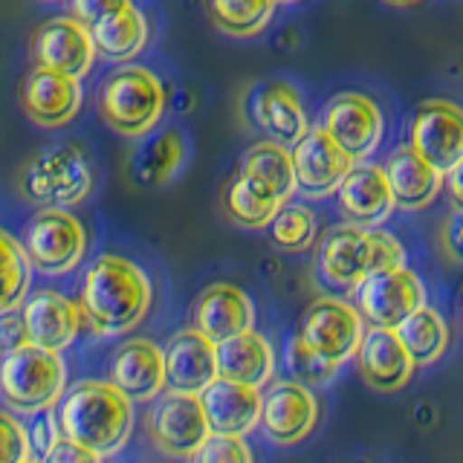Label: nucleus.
I'll list each match as a JSON object with an SVG mask.
<instances>
[{"label": "nucleus", "mask_w": 463, "mask_h": 463, "mask_svg": "<svg viewBox=\"0 0 463 463\" xmlns=\"http://www.w3.org/2000/svg\"><path fill=\"white\" fill-rule=\"evenodd\" d=\"M151 281L134 260L99 255L84 275L79 310L99 336H119L134 330L151 310Z\"/></svg>", "instance_id": "f257e3e1"}, {"label": "nucleus", "mask_w": 463, "mask_h": 463, "mask_svg": "<svg viewBox=\"0 0 463 463\" xmlns=\"http://www.w3.org/2000/svg\"><path fill=\"white\" fill-rule=\"evenodd\" d=\"M55 420L61 438L105 458L119 452L130 438L134 409L113 383H81L67 394Z\"/></svg>", "instance_id": "f03ea898"}, {"label": "nucleus", "mask_w": 463, "mask_h": 463, "mask_svg": "<svg viewBox=\"0 0 463 463\" xmlns=\"http://www.w3.org/2000/svg\"><path fill=\"white\" fill-rule=\"evenodd\" d=\"M405 252L394 235L383 229H362V226H336L327 232L318 252L322 275L342 289H356L362 279L373 272L402 267Z\"/></svg>", "instance_id": "7ed1b4c3"}, {"label": "nucleus", "mask_w": 463, "mask_h": 463, "mask_svg": "<svg viewBox=\"0 0 463 463\" xmlns=\"http://www.w3.org/2000/svg\"><path fill=\"white\" fill-rule=\"evenodd\" d=\"M96 171L79 145H52L35 154L18 174V194L43 209H67L93 192Z\"/></svg>", "instance_id": "20e7f679"}, {"label": "nucleus", "mask_w": 463, "mask_h": 463, "mask_svg": "<svg viewBox=\"0 0 463 463\" xmlns=\"http://www.w3.org/2000/svg\"><path fill=\"white\" fill-rule=\"evenodd\" d=\"M99 113L119 137H145L165 113V87L148 67L122 64L101 81Z\"/></svg>", "instance_id": "39448f33"}, {"label": "nucleus", "mask_w": 463, "mask_h": 463, "mask_svg": "<svg viewBox=\"0 0 463 463\" xmlns=\"http://www.w3.org/2000/svg\"><path fill=\"white\" fill-rule=\"evenodd\" d=\"M67 371L61 354L43 351L38 345H24L0 362V391L4 400L21 414H35L61 397Z\"/></svg>", "instance_id": "423d86ee"}, {"label": "nucleus", "mask_w": 463, "mask_h": 463, "mask_svg": "<svg viewBox=\"0 0 463 463\" xmlns=\"http://www.w3.org/2000/svg\"><path fill=\"white\" fill-rule=\"evenodd\" d=\"M21 246L33 269L43 275H67L81 264L87 252V232L67 209H41L26 223Z\"/></svg>", "instance_id": "0eeeda50"}, {"label": "nucleus", "mask_w": 463, "mask_h": 463, "mask_svg": "<svg viewBox=\"0 0 463 463\" xmlns=\"http://www.w3.org/2000/svg\"><path fill=\"white\" fill-rule=\"evenodd\" d=\"M362 336H365V330H362L359 310L330 296L316 298L304 310L298 325V339L333 365H342V362L356 356Z\"/></svg>", "instance_id": "6e6552de"}, {"label": "nucleus", "mask_w": 463, "mask_h": 463, "mask_svg": "<svg viewBox=\"0 0 463 463\" xmlns=\"http://www.w3.org/2000/svg\"><path fill=\"white\" fill-rule=\"evenodd\" d=\"M423 284L405 267L373 272L356 284V307L371 327L394 330L405 316L423 307Z\"/></svg>", "instance_id": "1a4fd4ad"}, {"label": "nucleus", "mask_w": 463, "mask_h": 463, "mask_svg": "<svg viewBox=\"0 0 463 463\" xmlns=\"http://www.w3.org/2000/svg\"><path fill=\"white\" fill-rule=\"evenodd\" d=\"M293 168H296V192L307 197H330L354 168L336 142L330 139L325 128H307L298 142H293Z\"/></svg>", "instance_id": "9d476101"}, {"label": "nucleus", "mask_w": 463, "mask_h": 463, "mask_svg": "<svg viewBox=\"0 0 463 463\" xmlns=\"http://www.w3.org/2000/svg\"><path fill=\"white\" fill-rule=\"evenodd\" d=\"M33 58L38 67L84 79L96 61L90 29L76 18H50L33 33Z\"/></svg>", "instance_id": "9b49d317"}, {"label": "nucleus", "mask_w": 463, "mask_h": 463, "mask_svg": "<svg viewBox=\"0 0 463 463\" xmlns=\"http://www.w3.org/2000/svg\"><path fill=\"white\" fill-rule=\"evenodd\" d=\"M411 148L434 171H452L463 156V108L452 101H426L411 119Z\"/></svg>", "instance_id": "f8f14e48"}, {"label": "nucleus", "mask_w": 463, "mask_h": 463, "mask_svg": "<svg viewBox=\"0 0 463 463\" xmlns=\"http://www.w3.org/2000/svg\"><path fill=\"white\" fill-rule=\"evenodd\" d=\"M151 440L171 458H192L209 438V423L197 394L171 391L154 405L148 420Z\"/></svg>", "instance_id": "ddd939ff"}, {"label": "nucleus", "mask_w": 463, "mask_h": 463, "mask_svg": "<svg viewBox=\"0 0 463 463\" xmlns=\"http://www.w3.org/2000/svg\"><path fill=\"white\" fill-rule=\"evenodd\" d=\"M330 139L354 159H365L376 151L383 139V113L368 96L362 93H339L330 99L322 125Z\"/></svg>", "instance_id": "4468645a"}, {"label": "nucleus", "mask_w": 463, "mask_h": 463, "mask_svg": "<svg viewBox=\"0 0 463 463\" xmlns=\"http://www.w3.org/2000/svg\"><path fill=\"white\" fill-rule=\"evenodd\" d=\"M316 420H318V402L310 394V388L296 380L275 383L269 388V394L260 397L258 423L264 426L269 440L281 446L301 443L313 431Z\"/></svg>", "instance_id": "2eb2a0df"}, {"label": "nucleus", "mask_w": 463, "mask_h": 463, "mask_svg": "<svg viewBox=\"0 0 463 463\" xmlns=\"http://www.w3.org/2000/svg\"><path fill=\"white\" fill-rule=\"evenodd\" d=\"M21 108L29 122L41 128H64L76 119L81 108V81L47 67H35L21 84Z\"/></svg>", "instance_id": "dca6fc26"}, {"label": "nucleus", "mask_w": 463, "mask_h": 463, "mask_svg": "<svg viewBox=\"0 0 463 463\" xmlns=\"http://www.w3.org/2000/svg\"><path fill=\"white\" fill-rule=\"evenodd\" d=\"M21 316L29 345H38L52 354H61L64 347H70L81 327L79 304L55 293V289H38V293L29 296Z\"/></svg>", "instance_id": "f3484780"}, {"label": "nucleus", "mask_w": 463, "mask_h": 463, "mask_svg": "<svg viewBox=\"0 0 463 463\" xmlns=\"http://www.w3.org/2000/svg\"><path fill=\"white\" fill-rule=\"evenodd\" d=\"M356 362L365 385L380 391V394H394V391L405 388L417 368L409 351L397 339V333L388 327H371L362 336L356 347Z\"/></svg>", "instance_id": "a211bd4d"}, {"label": "nucleus", "mask_w": 463, "mask_h": 463, "mask_svg": "<svg viewBox=\"0 0 463 463\" xmlns=\"http://www.w3.org/2000/svg\"><path fill=\"white\" fill-rule=\"evenodd\" d=\"M197 397L212 434H235V438H243L260 420V391L255 385L214 376Z\"/></svg>", "instance_id": "6ab92c4d"}, {"label": "nucleus", "mask_w": 463, "mask_h": 463, "mask_svg": "<svg viewBox=\"0 0 463 463\" xmlns=\"http://www.w3.org/2000/svg\"><path fill=\"white\" fill-rule=\"evenodd\" d=\"M194 330L203 336L221 345L238 333L252 330L255 322V307L252 298L235 284H212L200 293L194 301Z\"/></svg>", "instance_id": "aec40b11"}, {"label": "nucleus", "mask_w": 463, "mask_h": 463, "mask_svg": "<svg viewBox=\"0 0 463 463\" xmlns=\"http://www.w3.org/2000/svg\"><path fill=\"white\" fill-rule=\"evenodd\" d=\"M163 359H165V385L171 391H177V394H200L217 376L214 342L194 327L180 330L177 336H171V342L163 351Z\"/></svg>", "instance_id": "412c9836"}, {"label": "nucleus", "mask_w": 463, "mask_h": 463, "mask_svg": "<svg viewBox=\"0 0 463 463\" xmlns=\"http://www.w3.org/2000/svg\"><path fill=\"white\" fill-rule=\"evenodd\" d=\"M339 209L347 223L373 229L385 223L394 212V197L380 165H356L347 171V177L336 188Z\"/></svg>", "instance_id": "4be33fe9"}, {"label": "nucleus", "mask_w": 463, "mask_h": 463, "mask_svg": "<svg viewBox=\"0 0 463 463\" xmlns=\"http://www.w3.org/2000/svg\"><path fill=\"white\" fill-rule=\"evenodd\" d=\"M110 383L130 402L154 400L165 388V359L163 351L148 339H130L119 345L110 362Z\"/></svg>", "instance_id": "5701e85b"}, {"label": "nucleus", "mask_w": 463, "mask_h": 463, "mask_svg": "<svg viewBox=\"0 0 463 463\" xmlns=\"http://www.w3.org/2000/svg\"><path fill=\"white\" fill-rule=\"evenodd\" d=\"M252 119L260 130H267L272 142L281 145L298 142L304 130L310 128L298 93L284 81L260 84L252 93Z\"/></svg>", "instance_id": "b1692460"}, {"label": "nucleus", "mask_w": 463, "mask_h": 463, "mask_svg": "<svg viewBox=\"0 0 463 463\" xmlns=\"http://www.w3.org/2000/svg\"><path fill=\"white\" fill-rule=\"evenodd\" d=\"M383 171L391 188V197H394V206L400 209H409V212L426 209L429 203L440 194L443 174L434 171L411 145H405V148L391 154L388 165Z\"/></svg>", "instance_id": "393cba45"}, {"label": "nucleus", "mask_w": 463, "mask_h": 463, "mask_svg": "<svg viewBox=\"0 0 463 463\" xmlns=\"http://www.w3.org/2000/svg\"><path fill=\"white\" fill-rule=\"evenodd\" d=\"M217 376L243 385H267L275 371V354L269 342L255 330H246L221 345H214Z\"/></svg>", "instance_id": "a878e982"}, {"label": "nucleus", "mask_w": 463, "mask_h": 463, "mask_svg": "<svg viewBox=\"0 0 463 463\" xmlns=\"http://www.w3.org/2000/svg\"><path fill=\"white\" fill-rule=\"evenodd\" d=\"M185 159V137L177 128H165L159 134H145L139 148L130 156V177L145 188L165 185L180 171Z\"/></svg>", "instance_id": "bb28decb"}, {"label": "nucleus", "mask_w": 463, "mask_h": 463, "mask_svg": "<svg viewBox=\"0 0 463 463\" xmlns=\"http://www.w3.org/2000/svg\"><path fill=\"white\" fill-rule=\"evenodd\" d=\"M243 177H250L252 183H258L260 188H267L269 194H275L279 200H289L296 194V168H293V156H289V148L281 142H258L252 145L243 156L241 165Z\"/></svg>", "instance_id": "cd10ccee"}, {"label": "nucleus", "mask_w": 463, "mask_h": 463, "mask_svg": "<svg viewBox=\"0 0 463 463\" xmlns=\"http://www.w3.org/2000/svg\"><path fill=\"white\" fill-rule=\"evenodd\" d=\"M148 18L137 6H128L90 29L96 52L105 55L108 61H130V58H137L145 50V43H148Z\"/></svg>", "instance_id": "c85d7f7f"}, {"label": "nucleus", "mask_w": 463, "mask_h": 463, "mask_svg": "<svg viewBox=\"0 0 463 463\" xmlns=\"http://www.w3.org/2000/svg\"><path fill=\"white\" fill-rule=\"evenodd\" d=\"M394 333L405 351H409L417 368L431 365V362H438L446 354V345H449L446 322L440 318V313H434L431 307H426V304L417 307L411 316H405L394 327Z\"/></svg>", "instance_id": "c756f323"}, {"label": "nucleus", "mask_w": 463, "mask_h": 463, "mask_svg": "<svg viewBox=\"0 0 463 463\" xmlns=\"http://www.w3.org/2000/svg\"><path fill=\"white\" fill-rule=\"evenodd\" d=\"M226 214L232 223H238L243 229H264L272 223V217L279 214L284 206V200L269 194L267 188H260L250 177L238 174L235 180L226 188Z\"/></svg>", "instance_id": "7c9ffc66"}, {"label": "nucleus", "mask_w": 463, "mask_h": 463, "mask_svg": "<svg viewBox=\"0 0 463 463\" xmlns=\"http://www.w3.org/2000/svg\"><path fill=\"white\" fill-rule=\"evenodd\" d=\"M275 0H209L214 26L232 38H252L272 21Z\"/></svg>", "instance_id": "2f4dec72"}, {"label": "nucleus", "mask_w": 463, "mask_h": 463, "mask_svg": "<svg viewBox=\"0 0 463 463\" xmlns=\"http://www.w3.org/2000/svg\"><path fill=\"white\" fill-rule=\"evenodd\" d=\"M29 260L24 246L0 229V313L14 310L29 289Z\"/></svg>", "instance_id": "473e14b6"}, {"label": "nucleus", "mask_w": 463, "mask_h": 463, "mask_svg": "<svg viewBox=\"0 0 463 463\" xmlns=\"http://www.w3.org/2000/svg\"><path fill=\"white\" fill-rule=\"evenodd\" d=\"M272 243L284 252H304L316 241V214L307 206H284L269 223Z\"/></svg>", "instance_id": "72a5a7b5"}, {"label": "nucleus", "mask_w": 463, "mask_h": 463, "mask_svg": "<svg viewBox=\"0 0 463 463\" xmlns=\"http://www.w3.org/2000/svg\"><path fill=\"white\" fill-rule=\"evenodd\" d=\"M284 359H287V371L293 373V380L301 385H325L333 380V373L339 368V365H333V362L322 359L316 351H310V347L298 339V333L287 342Z\"/></svg>", "instance_id": "f704fd0d"}, {"label": "nucleus", "mask_w": 463, "mask_h": 463, "mask_svg": "<svg viewBox=\"0 0 463 463\" xmlns=\"http://www.w3.org/2000/svg\"><path fill=\"white\" fill-rule=\"evenodd\" d=\"M192 463H252V452L235 434H209Z\"/></svg>", "instance_id": "c9c22d12"}, {"label": "nucleus", "mask_w": 463, "mask_h": 463, "mask_svg": "<svg viewBox=\"0 0 463 463\" xmlns=\"http://www.w3.org/2000/svg\"><path fill=\"white\" fill-rule=\"evenodd\" d=\"M29 458V440L24 426L12 414L0 411V463H21Z\"/></svg>", "instance_id": "e433bc0d"}, {"label": "nucleus", "mask_w": 463, "mask_h": 463, "mask_svg": "<svg viewBox=\"0 0 463 463\" xmlns=\"http://www.w3.org/2000/svg\"><path fill=\"white\" fill-rule=\"evenodd\" d=\"M38 414V411H35ZM61 438V431H58V420L47 411V409H41V414L35 417V423L29 426L26 431V440H29V455L33 458H43L50 452V449L55 446V440Z\"/></svg>", "instance_id": "4c0bfd02"}, {"label": "nucleus", "mask_w": 463, "mask_h": 463, "mask_svg": "<svg viewBox=\"0 0 463 463\" xmlns=\"http://www.w3.org/2000/svg\"><path fill=\"white\" fill-rule=\"evenodd\" d=\"M128 6H134V0H72V14L87 29H93L96 24L113 18Z\"/></svg>", "instance_id": "58836bf2"}, {"label": "nucleus", "mask_w": 463, "mask_h": 463, "mask_svg": "<svg viewBox=\"0 0 463 463\" xmlns=\"http://www.w3.org/2000/svg\"><path fill=\"white\" fill-rule=\"evenodd\" d=\"M29 342L26 336V325H24V316L21 310H4L0 313V356H6L12 351H18Z\"/></svg>", "instance_id": "ea45409f"}, {"label": "nucleus", "mask_w": 463, "mask_h": 463, "mask_svg": "<svg viewBox=\"0 0 463 463\" xmlns=\"http://www.w3.org/2000/svg\"><path fill=\"white\" fill-rule=\"evenodd\" d=\"M440 252L452 260V264L463 267V209H455L443 221L440 229Z\"/></svg>", "instance_id": "a19ab883"}, {"label": "nucleus", "mask_w": 463, "mask_h": 463, "mask_svg": "<svg viewBox=\"0 0 463 463\" xmlns=\"http://www.w3.org/2000/svg\"><path fill=\"white\" fill-rule=\"evenodd\" d=\"M41 463H101V455H96L90 449H84L67 438H58L50 452L41 458Z\"/></svg>", "instance_id": "79ce46f5"}, {"label": "nucleus", "mask_w": 463, "mask_h": 463, "mask_svg": "<svg viewBox=\"0 0 463 463\" xmlns=\"http://www.w3.org/2000/svg\"><path fill=\"white\" fill-rule=\"evenodd\" d=\"M443 177H446V183H449V194H452L455 206L463 209V156L452 165V171H446V174H443Z\"/></svg>", "instance_id": "37998d69"}, {"label": "nucleus", "mask_w": 463, "mask_h": 463, "mask_svg": "<svg viewBox=\"0 0 463 463\" xmlns=\"http://www.w3.org/2000/svg\"><path fill=\"white\" fill-rule=\"evenodd\" d=\"M385 4H391V6H414L417 0H385Z\"/></svg>", "instance_id": "c03bdc74"}, {"label": "nucleus", "mask_w": 463, "mask_h": 463, "mask_svg": "<svg viewBox=\"0 0 463 463\" xmlns=\"http://www.w3.org/2000/svg\"><path fill=\"white\" fill-rule=\"evenodd\" d=\"M21 463H41L38 458H26V460H21Z\"/></svg>", "instance_id": "a18cd8bd"}, {"label": "nucleus", "mask_w": 463, "mask_h": 463, "mask_svg": "<svg viewBox=\"0 0 463 463\" xmlns=\"http://www.w3.org/2000/svg\"><path fill=\"white\" fill-rule=\"evenodd\" d=\"M275 4H296V0H275Z\"/></svg>", "instance_id": "49530a36"}, {"label": "nucleus", "mask_w": 463, "mask_h": 463, "mask_svg": "<svg viewBox=\"0 0 463 463\" xmlns=\"http://www.w3.org/2000/svg\"><path fill=\"white\" fill-rule=\"evenodd\" d=\"M50 4H52V0H50Z\"/></svg>", "instance_id": "de8ad7c7"}]
</instances>
